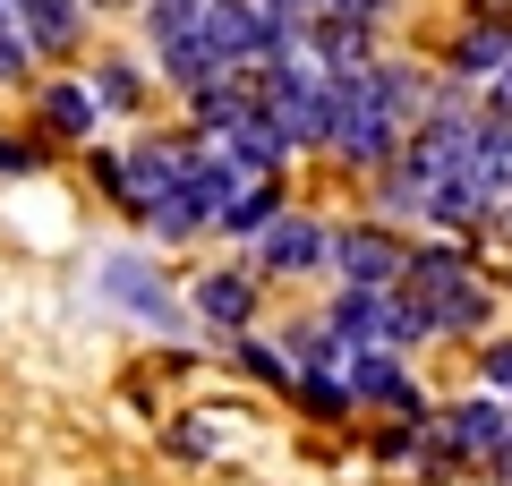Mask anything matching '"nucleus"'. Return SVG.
<instances>
[{
  "label": "nucleus",
  "instance_id": "19",
  "mask_svg": "<svg viewBox=\"0 0 512 486\" xmlns=\"http://www.w3.org/2000/svg\"><path fill=\"white\" fill-rule=\"evenodd\" d=\"M18 69H26V35H18V26H0V86H9Z\"/></svg>",
  "mask_w": 512,
  "mask_h": 486
},
{
  "label": "nucleus",
  "instance_id": "14",
  "mask_svg": "<svg viewBox=\"0 0 512 486\" xmlns=\"http://www.w3.org/2000/svg\"><path fill=\"white\" fill-rule=\"evenodd\" d=\"M504 52H512V35H504V26H478V35L453 52V69H461V77H487V69H504Z\"/></svg>",
  "mask_w": 512,
  "mask_h": 486
},
{
  "label": "nucleus",
  "instance_id": "13",
  "mask_svg": "<svg viewBox=\"0 0 512 486\" xmlns=\"http://www.w3.org/2000/svg\"><path fill=\"white\" fill-rule=\"evenodd\" d=\"M43 120H52L60 137H86V128H94V94L86 86H52V94H43Z\"/></svg>",
  "mask_w": 512,
  "mask_h": 486
},
{
  "label": "nucleus",
  "instance_id": "17",
  "mask_svg": "<svg viewBox=\"0 0 512 486\" xmlns=\"http://www.w3.org/2000/svg\"><path fill=\"white\" fill-rule=\"evenodd\" d=\"M103 103H137V69L128 60H103Z\"/></svg>",
  "mask_w": 512,
  "mask_h": 486
},
{
  "label": "nucleus",
  "instance_id": "7",
  "mask_svg": "<svg viewBox=\"0 0 512 486\" xmlns=\"http://www.w3.org/2000/svg\"><path fill=\"white\" fill-rule=\"evenodd\" d=\"M214 69H231V60H222L205 35H171V43H163V77H171V86H188V94H197Z\"/></svg>",
  "mask_w": 512,
  "mask_h": 486
},
{
  "label": "nucleus",
  "instance_id": "20",
  "mask_svg": "<svg viewBox=\"0 0 512 486\" xmlns=\"http://www.w3.org/2000/svg\"><path fill=\"white\" fill-rule=\"evenodd\" d=\"M0 171H35V145H0Z\"/></svg>",
  "mask_w": 512,
  "mask_h": 486
},
{
  "label": "nucleus",
  "instance_id": "1",
  "mask_svg": "<svg viewBox=\"0 0 512 486\" xmlns=\"http://www.w3.org/2000/svg\"><path fill=\"white\" fill-rule=\"evenodd\" d=\"M487 324V290L470 273H444V282H419V333H478Z\"/></svg>",
  "mask_w": 512,
  "mask_h": 486
},
{
  "label": "nucleus",
  "instance_id": "6",
  "mask_svg": "<svg viewBox=\"0 0 512 486\" xmlns=\"http://www.w3.org/2000/svg\"><path fill=\"white\" fill-rule=\"evenodd\" d=\"M342 384H350V401H393V410H419V401H410V384H402V367H393V359H359V350H350Z\"/></svg>",
  "mask_w": 512,
  "mask_h": 486
},
{
  "label": "nucleus",
  "instance_id": "12",
  "mask_svg": "<svg viewBox=\"0 0 512 486\" xmlns=\"http://www.w3.org/2000/svg\"><path fill=\"white\" fill-rule=\"evenodd\" d=\"M222 231H265V222H274V188H265V180H239V197L231 205H222Z\"/></svg>",
  "mask_w": 512,
  "mask_h": 486
},
{
  "label": "nucleus",
  "instance_id": "15",
  "mask_svg": "<svg viewBox=\"0 0 512 486\" xmlns=\"http://www.w3.org/2000/svg\"><path fill=\"white\" fill-rule=\"evenodd\" d=\"M239 111H248V94H239V86H214V77L197 86V120H205V128H231Z\"/></svg>",
  "mask_w": 512,
  "mask_h": 486
},
{
  "label": "nucleus",
  "instance_id": "18",
  "mask_svg": "<svg viewBox=\"0 0 512 486\" xmlns=\"http://www.w3.org/2000/svg\"><path fill=\"white\" fill-rule=\"evenodd\" d=\"M342 401H350V384H333V376L308 384V410H316V418H342Z\"/></svg>",
  "mask_w": 512,
  "mask_h": 486
},
{
  "label": "nucleus",
  "instance_id": "22",
  "mask_svg": "<svg viewBox=\"0 0 512 486\" xmlns=\"http://www.w3.org/2000/svg\"><path fill=\"white\" fill-rule=\"evenodd\" d=\"M0 9H18V0H0Z\"/></svg>",
  "mask_w": 512,
  "mask_h": 486
},
{
  "label": "nucleus",
  "instance_id": "16",
  "mask_svg": "<svg viewBox=\"0 0 512 486\" xmlns=\"http://www.w3.org/2000/svg\"><path fill=\"white\" fill-rule=\"evenodd\" d=\"M299 359L333 376V367H350V350H342V333H333V324H316V333H299Z\"/></svg>",
  "mask_w": 512,
  "mask_h": 486
},
{
  "label": "nucleus",
  "instance_id": "8",
  "mask_svg": "<svg viewBox=\"0 0 512 486\" xmlns=\"http://www.w3.org/2000/svg\"><path fill=\"white\" fill-rule=\"evenodd\" d=\"M265 256H274L282 273H299V265L325 256V231H316V222H265Z\"/></svg>",
  "mask_w": 512,
  "mask_h": 486
},
{
  "label": "nucleus",
  "instance_id": "3",
  "mask_svg": "<svg viewBox=\"0 0 512 486\" xmlns=\"http://www.w3.org/2000/svg\"><path fill=\"white\" fill-rule=\"evenodd\" d=\"M325 248H333V265H342L350 282H367V290H384V282H393V273L410 265V256L393 248V239H384V231H342V239H325Z\"/></svg>",
  "mask_w": 512,
  "mask_h": 486
},
{
  "label": "nucleus",
  "instance_id": "2",
  "mask_svg": "<svg viewBox=\"0 0 512 486\" xmlns=\"http://www.w3.org/2000/svg\"><path fill=\"white\" fill-rule=\"evenodd\" d=\"M111 180H120V197L137 205V214H146V205L163 197V188H180V180H188V154H180V145H154V137H146L128 162H111Z\"/></svg>",
  "mask_w": 512,
  "mask_h": 486
},
{
  "label": "nucleus",
  "instance_id": "21",
  "mask_svg": "<svg viewBox=\"0 0 512 486\" xmlns=\"http://www.w3.org/2000/svg\"><path fill=\"white\" fill-rule=\"evenodd\" d=\"M487 376H495V384H512V342H504V350H487Z\"/></svg>",
  "mask_w": 512,
  "mask_h": 486
},
{
  "label": "nucleus",
  "instance_id": "9",
  "mask_svg": "<svg viewBox=\"0 0 512 486\" xmlns=\"http://www.w3.org/2000/svg\"><path fill=\"white\" fill-rule=\"evenodd\" d=\"M316 52H325L333 69H367V18H350V9H333V18L316 26Z\"/></svg>",
  "mask_w": 512,
  "mask_h": 486
},
{
  "label": "nucleus",
  "instance_id": "11",
  "mask_svg": "<svg viewBox=\"0 0 512 486\" xmlns=\"http://www.w3.org/2000/svg\"><path fill=\"white\" fill-rule=\"evenodd\" d=\"M18 18H26V35L35 43H77V0H18Z\"/></svg>",
  "mask_w": 512,
  "mask_h": 486
},
{
  "label": "nucleus",
  "instance_id": "4",
  "mask_svg": "<svg viewBox=\"0 0 512 486\" xmlns=\"http://www.w3.org/2000/svg\"><path fill=\"white\" fill-rule=\"evenodd\" d=\"M103 290L128 307V316H146V324H163V333H180V307L163 299V282H146V265H128V256H111L103 265Z\"/></svg>",
  "mask_w": 512,
  "mask_h": 486
},
{
  "label": "nucleus",
  "instance_id": "10",
  "mask_svg": "<svg viewBox=\"0 0 512 486\" xmlns=\"http://www.w3.org/2000/svg\"><path fill=\"white\" fill-rule=\"evenodd\" d=\"M197 307H205V316H214V324H248L256 290L239 282V273H205V282H197Z\"/></svg>",
  "mask_w": 512,
  "mask_h": 486
},
{
  "label": "nucleus",
  "instance_id": "5",
  "mask_svg": "<svg viewBox=\"0 0 512 486\" xmlns=\"http://www.w3.org/2000/svg\"><path fill=\"white\" fill-rule=\"evenodd\" d=\"M470 145H478V128H461V120H427L419 145H410V171H427V180H453L461 162H470Z\"/></svg>",
  "mask_w": 512,
  "mask_h": 486
}]
</instances>
